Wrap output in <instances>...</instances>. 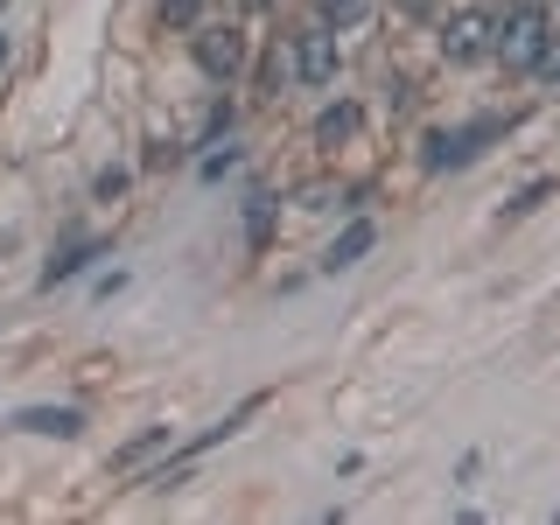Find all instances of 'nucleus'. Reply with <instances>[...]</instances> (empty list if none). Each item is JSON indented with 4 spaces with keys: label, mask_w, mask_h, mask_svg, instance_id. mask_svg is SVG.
I'll return each mask as SVG.
<instances>
[{
    "label": "nucleus",
    "mask_w": 560,
    "mask_h": 525,
    "mask_svg": "<svg viewBox=\"0 0 560 525\" xmlns=\"http://www.w3.org/2000/svg\"><path fill=\"white\" fill-rule=\"evenodd\" d=\"M547 197H553V183H533V189H518V197L504 203V218H525V210H539Z\"/></svg>",
    "instance_id": "15"
},
{
    "label": "nucleus",
    "mask_w": 560,
    "mask_h": 525,
    "mask_svg": "<svg viewBox=\"0 0 560 525\" xmlns=\"http://www.w3.org/2000/svg\"><path fill=\"white\" fill-rule=\"evenodd\" d=\"M399 14H434V0H393Z\"/></svg>",
    "instance_id": "17"
},
{
    "label": "nucleus",
    "mask_w": 560,
    "mask_h": 525,
    "mask_svg": "<svg viewBox=\"0 0 560 525\" xmlns=\"http://www.w3.org/2000/svg\"><path fill=\"white\" fill-rule=\"evenodd\" d=\"M84 259H98V245H70L63 259H49V273H43V280H49V288H57V280H70V273L84 267Z\"/></svg>",
    "instance_id": "13"
},
{
    "label": "nucleus",
    "mask_w": 560,
    "mask_h": 525,
    "mask_svg": "<svg viewBox=\"0 0 560 525\" xmlns=\"http://www.w3.org/2000/svg\"><path fill=\"white\" fill-rule=\"evenodd\" d=\"M162 442H168V428H148V434H140V442H127V448L113 455V469H133V463H148V455L162 448Z\"/></svg>",
    "instance_id": "11"
},
{
    "label": "nucleus",
    "mask_w": 560,
    "mask_h": 525,
    "mask_svg": "<svg viewBox=\"0 0 560 525\" xmlns=\"http://www.w3.org/2000/svg\"><path fill=\"white\" fill-rule=\"evenodd\" d=\"M358 105H350V98H337V105H323V113H315V148H343V140L350 133H358Z\"/></svg>",
    "instance_id": "8"
},
{
    "label": "nucleus",
    "mask_w": 560,
    "mask_h": 525,
    "mask_svg": "<svg viewBox=\"0 0 560 525\" xmlns=\"http://www.w3.org/2000/svg\"><path fill=\"white\" fill-rule=\"evenodd\" d=\"M553 8H560V0H553Z\"/></svg>",
    "instance_id": "19"
},
{
    "label": "nucleus",
    "mask_w": 560,
    "mask_h": 525,
    "mask_svg": "<svg viewBox=\"0 0 560 525\" xmlns=\"http://www.w3.org/2000/svg\"><path fill=\"white\" fill-rule=\"evenodd\" d=\"M498 43V14L490 8H455L442 28V63H483Z\"/></svg>",
    "instance_id": "3"
},
{
    "label": "nucleus",
    "mask_w": 560,
    "mask_h": 525,
    "mask_svg": "<svg viewBox=\"0 0 560 525\" xmlns=\"http://www.w3.org/2000/svg\"><path fill=\"white\" fill-rule=\"evenodd\" d=\"M533 78L547 84V92H560V28H547V43H539V57H533Z\"/></svg>",
    "instance_id": "10"
},
{
    "label": "nucleus",
    "mask_w": 560,
    "mask_h": 525,
    "mask_svg": "<svg viewBox=\"0 0 560 525\" xmlns=\"http://www.w3.org/2000/svg\"><path fill=\"white\" fill-rule=\"evenodd\" d=\"M294 78H302V84H329V78H337V63H343V49H337V28H323V22H315V28H302V35H294Z\"/></svg>",
    "instance_id": "4"
},
{
    "label": "nucleus",
    "mask_w": 560,
    "mask_h": 525,
    "mask_svg": "<svg viewBox=\"0 0 560 525\" xmlns=\"http://www.w3.org/2000/svg\"><path fill=\"white\" fill-rule=\"evenodd\" d=\"M547 8L539 0H512V8L498 14V43H490V57H504L512 70H533V57H539V43H547Z\"/></svg>",
    "instance_id": "1"
},
{
    "label": "nucleus",
    "mask_w": 560,
    "mask_h": 525,
    "mask_svg": "<svg viewBox=\"0 0 560 525\" xmlns=\"http://www.w3.org/2000/svg\"><path fill=\"white\" fill-rule=\"evenodd\" d=\"M8 57H14V43H8V35H0V70H8Z\"/></svg>",
    "instance_id": "18"
},
{
    "label": "nucleus",
    "mask_w": 560,
    "mask_h": 525,
    "mask_svg": "<svg viewBox=\"0 0 560 525\" xmlns=\"http://www.w3.org/2000/svg\"><path fill=\"white\" fill-rule=\"evenodd\" d=\"M245 238H253V253H267V238H273V197L267 189L245 197Z\"/></svg>",
    "instance_id": "9"
},
{
    "label": "nucleus",
    "mask_w": 560,
    "mask_h": 525,
    "mask_svg": "<svg viewBox=\"0 0 560 525\" xmlns=\"http://www.w3.org/2000/svg\"><path fill=\"white\" fill-rule=\"evenodd\" d=\"M14 428H28V434H57V442H70V434L84 428V413H78V407H22V413H14Z\"/></svg>",
    "instance_id": "7"
},
{
    "label": "nucleus",
    "mask_w": 560,
    "mask_h": 525,
    "mask_svg": "<svg viewBox=\"0 0 560 525\" xmlns=\"http://www.w3.org/2000/svg\"><path fill=\"white\" fill-rule=\"evenodd\" d=\"M504 119H477V127H434L420 140V168H463L483 154V140H498Z\"/></svg>",
    "instance_id": "2"
},
{
    "label": "nucleus",
    "mask_w": 560,
    "mask_h": 525,
    "mask_svg": "<svg viewBox=\"0 0 560 525\" xmlns=\"http://www.w3.org/2000/svg\"><path fill=\"white\" fill-rule=\"evenodd\" d=\"M197 70H203V78H238V70H245V35L238 28H203L197 35Z\"/></svg>",
    "instance_id": "5"
},
{
    "label": "nucleus",
    "mask_w": 560,
    "mask_h": 525,
    "mask_svg": "<svg viewBox=\"0 0 560 525\" xmlns=\"http://www.w3.org/2000/svg\"><path fill=\"white\" fill-rule=\"evenodd\" d=\"M92 189H98V197H105V203H113V197H119V189H127V168H98V183H92Z\"/></svg>",
    "instance_id": "16"
},
{
    "label": "nucleus",
    "mask_w": 560,
    "mask_h": 525,
    "mask_svg": "<svg viewBox=\"0 0 560 525\" xmlns=\"http://www.w3.org/2000/svg\"><path fill=\"white\" fill-rule=\"evenodd\" d=\"M378 245V224L372 218H358V224H343L337 238H329V253H323V273H343V267H358L364 253Z\"/></svg>",
    "instance_id": "6"
},
{
    "label": "nucleus",
    "mask_w": 560,
    "mask_h": 525,
    "mask_svg": "<svg viewBox=\"0 0 560 525\" xmlns=\"http://www.w3.org/2000/svg\"><path fill=\"white\" fill-rule=\"evenodd\" d=\"M315 14H323V28H350L364 22V0H315Z\"/></svg>",
    "instance_id": "12"
},
{
    "label": "nucleus",
    "mask_w": 560,
    "mask_h": 525,
    "mask_svg": "<svg viewBox=\"0 0 560 525\" xmlns=\"http://www.w3.org/2000/svg\"><path fill=\"white\" fill-rule=\"evenodd\" d=\"M197 14H203V0H162V22L168 28H197Z\"/></svg>",
    "instance_id": "14"
}]
</instances>
